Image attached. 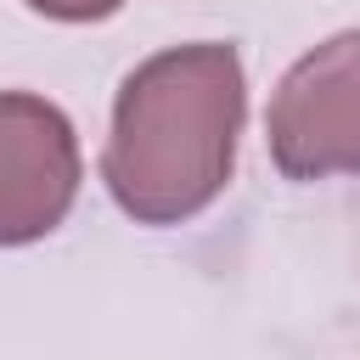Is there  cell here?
I'll return each instance as SVG.
<instances>
[{"label":"cell","instance_id":"cell-1","mask_svg":"<svg viewBox=\"0 0 360 360\" xmlns=\"http://www.w3.org/2000/svg\"><path fill=\"white\" fill-rule=\"evenodd\" d=\"M242 62L231 45H180L141 62L112 107L107 186L146 225L186 219L219 197L242 129Z\"/></svg>","mask_w":360,"mask_h":360},{"label":"cell","instance_id":"cell-2","mask_svg":"<svg viewBox=\"0 0 360 360\" xmlns=\"http://www.w3.org/2000/svg\"><path fill=\"white\" fill-rule=\"evenodd\" d=\"M270 152L281 174H360V28L287 68L270 101Z\"/></svg>","mask_w":360,"mask_h":360},{"label":"cell","instance_id":"cell-3","mask_svg":"<svg viewBox=\"0 0 360 360\" xmlns=\"http://www.w3.org/2000/svg\"><path fill=\"white\" fill-rule=\"evenodd\" d=\"M79 191V146L68 118L22 90L0 96V242L45 236Z\"/></svg>","mask_w":360,"mask_h":360},{"label":"cell","instance_id":"cell-4","mask_svg":"<svg viewBox=\"0 0 360 360\" xmlns=\"http://www.w3.org/2000/svg\"><path fill=\"white\" fill-rule=\"evenodd\" d=\"M28 6L45 11V17H62V22H90V17L118 11V0H28Z\"/></svg>","mask_w":360,"mask_h":360}]
</instances>
